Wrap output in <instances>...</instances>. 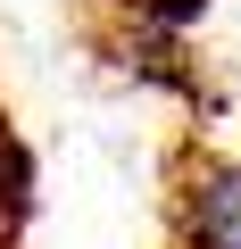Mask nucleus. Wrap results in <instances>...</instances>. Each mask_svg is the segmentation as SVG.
<instances>
[{
    "label": "nucleus",
    "mask_w": 241,
    "mask_h": 249,
    "mask_svg": "<svg viewBox=\"0 0 241 249\" xmlns=\"http://www.w3.org/2000/svg\"><path fill=\"white\" fill-rule=\"evenodd\" d=\"M167 241L175 249H241V158L191 150L167 183Z\"/></svg>",
    "instance_id": "f257e3e1"
}]
</instances>
